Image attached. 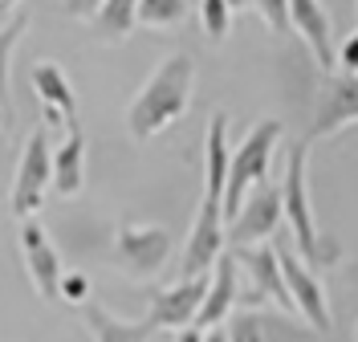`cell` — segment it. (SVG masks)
Listing matches in <instances>:
<instances>
[{"mask_svg": "<svg viewBox=\"0 0 358 342\" xmlns=\"http://www.w3.org/2000/svg\"><path fill=\"white\" fill-rule=\"evenodd\" d=\"M94 24V37L106 41V45H118L134 33V0H102L98 13L90 17Z\"/></svg>", "mask_w": 358, "mask_h": 342, "instance_id": "19", "label": "cell"}, {"mask_svg": "<svg viewBox=\"0 0 358 342\" xmlns=\"http://www.w3.org/2000/svg\"><path fill=\"white\" fill-rule=\"evenodd\" d=\"M200 29L208 41H224L232 29V13L224 0H200Z\"/></svg>", "mask_w": 358, "mask_h": 342, "instance_id": "22", "label": "cell"}, {"mask_svg": "<svg viewBox=\"0 0 358 342\" xmlns=\"http://www.w3.org/2000/svg\"><path fill=\"white\" fill-rule=\"evenodd\" d=\"M4 4H8V8H13V4H17V0H4Z\"/></svg>", "mask_w": 358, "mask_h": 342, "instance_id": "32", "label": "cell"}, {"mask_svg": "<svg viewBox=\"0 0 358 342\" xmlns=\"http://www.w3.org/2000/svg\"><path fill=\"white\" fill-rule=\"evenodd\" d=\"M224 252V216H220V196H200L196 208V225L187 232V245H183V261H179V273L183 277H203L216 257Z\"/></svg>", "mask_w": 358, "mask_h": 342, "instance_id": "9", "label": "cell"}, {"mask_svg": "<svg viewBox=\"0 0 358 342\" xmlns=\"http://www.w3.org/2000/svg\"><path fill=\"white\" fill-rule=\"evenodd\" d=\"M281 135H285V122L281 118H261L236 143V151H228V176H224V196H220L224 225L236 216L241 200H245L257 183H268V171H273V155H277Z\"/></svg>", "mask_w": 358, "mask_h": 342, "instance_id": "3", "label": "cell"}, {"mask_svg": "<svg viewBox=\"0 0 358 342\" xmlns=\"http://www.w3.org/2000/svg\"><path fill=\"white\" fill-rule=\"evenodd\" d=\"M82 183H86V135L78 127H69L62 147L49 151V187L62 200H69V196L82 192Z\"/></svg>", "mask_w": 358, "mask_h": 342, "instance_id": "17", "label": "cell"}, {"mask_svg": "<svg viewBox=\"0 0 358 342\" xmlns=\"http://www.w3.org/2000/svg\"><path fill=\"white\" fill-rule=\"evenodd\" d=\"M224 334L228 342H322V334H313L306 322L289 318L281 310H232L224 318Z\"/></svg>", "mask_w": 358, "mask_h": 342, "instance_id": "8", "label": "cell"}, {"mask_svg": "<svg viewBox=\"0 0 358 342\" xmlns=\"http://www.w3.org/2000/svg\"><path fill=\"white\" fill-rule=\"evenodd\" d=\"M285 225V212H281V187L277 183H257L248 192L236 216L224 225V245L228 249H245V245H268L273 232Z\"/></svg>", "mask_w": 358, "mask_h": 342, "instance_id": "5", "label": "cell"}, {"mask_svg": "<svg viewBox=\"0 0 358 342\" xmlns=\"http://www.w3.org/2000/svg\"><path fill=\"white\" fill-rule=\"evenodd\" d=\"M21 257L24 269H29V281L41 297H57V281H62V257L53 249L49 232L41 228L37 216L21 220Z\"/></svg>", "mask_w": 358, "mask_h": 342, "instance_id": "13", "label": "cell"}, {"mask_svg": "<svg viewBox=\"0 0 358 342\" xmlns=\"http://www.w3.org/2000/svg\"><path fill=\"white\" fill-rule=\"evenodd\" d=\"M200 342H228V334H224V326H212V330H203Z\"/></svg>", "mask_w": 358, "mask_h": 342, "instance_id": "28", "label": "cell"}, {"mask_svg": "<svg viewBox=\"0 0 358 342\" xmlns=\"http://www.w3.org/2000/svg\"><path fill=\"white\" fill-rule=\"evenodd\" d=\"M8 122H13V111H8V106H0V127H8Z\"/></svg>", "mask_w": 358, "mask_h": 342, "instance_id": "30", "label": "cell"}, {"mask_svg": "<svg viewBox=\"0 0 358 342\" xmlns=\"http://www.w3.org/2000/svg\"><path fill=\"white\" fill-rule=\"evenodd\" d=\"M252 8L265 17L273 33H289V0H252Z\"/></svg>", "mask_w": 358, "mask_h": 342, "instance_id": "24", "label": "cell"}, {"mask_svg": "<svg viewBox=\"0 0 358 342\" xmlns=\"http://www.w3.org/2000/svg\"><path fill=\"white\" fill-rule=\"evenodd\" d=\"M49 135L45 127H37L33 135L24 138L21 163H17V180H13V196H8V208L17 220H29L37 216L45 204V192H49Z\"/></svg>", "mask_w": 358, "mask_h": 342, "instance_id": "7", "label": "cell"}, {"mask_svg": "<svg viewBox=\"0 0 358 342\" xmlns=\"http://www.w3.org/2000/svg\"><path fill=\"white\" fill-rule=\"evenodd\" d=\"M82 322H86V330H90L94 342H147L155 334V330L147 326V318L122 322V318H114L106 306H82Z\"/></svg>", "mask_w": 358, "mask_h": 342, "instance_id": "18", "label": "cell"}, {"mask_svg": "<svg viewBox=\"0 0 358 342\" xmlns=\"http://www.w3.org/2000/svg\"><path fill=\"white\" fill-rule=\"evenodd\" d=\"M4 17H8V4H4V0H0V21H4Z\"/></svg>", "mask_w": 358, "mask_h": 342, "instance_id": "31", "label": "cell"}, {"mask_svg": "<svg viewBox=\"0 0 358 342\" xmlns=\"http://www.w3.org/2000/svg\"><path fill=\"white\" fill-rule=\"evenodd\" d=\"M33 90H37V102H41L45 127H78V94H73V82L66 78V69L57 62H37L33 73H29Z\"/></svg>", "mask_w": 358, "mask_h": 342, "instance_id": "11", "label": "cell"}, {"mask_svg": "<svg viewBox=\"0 0 358 342\" xmlns=\"http://www.w3.org/2000/svg\"><path fill=\"white\" fill-rule=\"evenodd\" d=\"M192 82H196V62L192 53H171L155 66V73L138 86L134 102L127 106V131L131 138H155L163 127L179 122L192 102Z\"/></svg>", "mask_w": 358, "mask_h": 342, "instance_id": "1", "label": "cell"}, {"mask_svg": "<svg viewBox=\"0 0 358 342\" xmlns=\"http://www.w3.org/2000/svg\"><path fill=\"white\" fill-rule=\"evenodd\" d=\"M200 339H203V330H196V326H183L176 342H200Z\"/></svg>", "mask_w": 358, "mask_h": 342, "instance_id": "27", "label": "cell"}, {"mask_svg": "<svg viewBox=\"0 0 358 342\" xmlns=\"http://www.w3.org/2000/svg\"><path fill=\"white\" fill-rule=\"evenodd\" d=\"M289 29H297L301 41L313 49L322 73H334V24L317 0H289Z\"/></svg>", "mask_w": 358, "mask_h": 342, "instance_id": "16", "label": "cell"}, {"mask_svg": "<svg viewBox=\"0 0 358 342\" xmlns=\"http://www.w3.org/2000/svg\"><path fill=\"white\" fill-rule=\"evenodd\" d=\"M236 265H232V257L220 252L216 257V265L208 269V290H203V301L200 310H196V330H212V326H224V318L236 310Z\"/></svg>", "mask_w": 358, "mask_h": 342, "instance_id": "15", "label": "cell"}, {"mask_svg": "<svg viewBox=\"0 0 358 342\" xmlns=\"http://www.w3.org/2000/svg\"><path fill=\"white\" fill-rule=\"evenodd\" d=\"M306 171H310V143L301 138V143H293L289 147V159H285V180L277 183L281 187V212H285V225L293 228V241H297V261L306 265V269H334L338 261H342V245H338V236L330 232H317L313 225V208H310V180H306Z\"/></svg>", "mask_w": 358, "mask_h": 342, "instance_id": "2", "label": "cell"}, {"mask_svg": "<svg viewBox=\"0 0 358 342\" xmlns=\"http://www.w3.org/2000/svg\"><path fill=\"white\" fill-rule=\"evenodd\" d=\"M358 118V82L355 78H330L322 94H317V114H313V127L306 131V143H317L326 135L346 131Z\"/></svg>", "mask_w": 358, "mask_h": 342, "instance_id": "12", "label": "cell"}, {"mask_svg": "<svg viewBox=\"0 0 358 342\" xmlns=\"http://www.w3.org/2000/svg\"><path fill=\"white\" fill-rule=\"evenodd\" d=\"M228 4V13H241V8H252V0H224Z\"/></svg>", "mask_w": 358, "mask_h": 342, "instance_id": "29", "label": "cell"}, {"mask_svg": "<svg viewBox=\"0 0 358 342\" xmlns=\"http://www.w3.org/2000/svg\"><path fill=\"white\" fill-rule=\"evenodd\" d=\"M57 297L69 306H90V277L86 273H62L57 281Z\"/></svg>", "mask_w": 358, "mask_h": 342, "instance_id": "23", "label": "cell"}, {"mask_svg": "<svg viewBox=\"0 0 358 342\" xmlns=\"http://www.w3.org/2000/svg\"><path fill=\"white\" fill-rule=\"evenodd\" d=\"M24 29H29V17H24V13H17L13 21L0 29V106H8V66H13V53L21 45ZM8 111H13V106H8Z\"/></svg>", "mask_w": 358, "mask_h": 342, "instance_id": "21", "label": "cell"}, {"mask_svg": "<svg viewBox=\"0 0 358 342\" xmlns=\"http://www.w3.org/2000/svg\"><path fill=\"white\" fill-rule=\"evenodd\" d=\"M171 232L163 225H122L114 236V265L134 281H151L171 261Z\"/></svg>", "mask_w": 358, "mask_h": 342, "instance_id": "4", "label": "cell"}, {"mask_svg": "<svg viewBox=\"0 0 358 342\" xmlns=\"http://www.w3.org/2000/svg\"><path fill=\"white\" fill-rule=\"evenodd\" d=\"M187 17V0H134V24L143 29H179Z\"/></svg>", "mask_w": 358, "mask_h": 342, "instance_id": "20", "label": "cell"}, {"mask_svg": "<svg viewBox=\"0 0 358 342\" xmlns=\"http://www.w3.org/2000/svg\"><path fill=\"white\" fill-rule=\"evenodd\" d=\"M208 290V273L203 277H179V285L155 290L151 294V310H147V326L151 330H183L196 322V310Z\"/></svg>", "mask_w": 358, "mask_h": 342, "instance_id": "10", "label": "cell"}, {"mask_svg": "<svg viewBox=\"0 0 358 342\" xmlns=\"http://www.w3.org/2000/svg\"><path fill=\"white\" fill-rule=\"evenodd\" d=\"M232 265L236 269H245L248 273V285H252V294L261 297H273L277 306H281V314H289V294H285V281H281V265H277V249L273 245H245V249H232Z\"/></svg>", "mask_w": 358, "mask_h": 342, "instance_id": "14", "label": "cell"}, {"mask_svg": "<svg viewBox=\"0 0 358 342\" xmlns=\"http://www.w3.org/2000/svg\"><path fill=\"white\" fill-rule=\"evenodd\" d=\"M334 66L346 69V78H355V69H358V37H355V33L342 41V53L334 57Z\"/></svg>", "mask_w": 358, "mask_h": 342, "instance_id": "25", "label": "cell"}, {"mask_svg": "<svg viewBox=\"0 0 358 342\" xmlns=\"http://www.w3.org/2000/svg\"><path fill=\"white\" fill-rule=\"evenodd\" d=\"M98 4H102V0H66V13L78 17V21H90V17L98 13Z\"/></svg>", "mask_w": 358, "mask_h": 342, "instance_id": "26", "label": "cell"}, {"mask_svg": "<svg viewBox=\"0 0 358 342\" xmlns=\"http://www.w3.org/2000/svg\"><path fill=\"white\" fill-rule=\"evenodd\" d=\"M273 249H277V265H281V281H285V294H289L293 314H301L313 334L330 339V334H334V318H330V301H326L322 281H317V277H313L301 261H297L293 245L277 241Z\"/></svg>", "mask_w": 358, "mask_h": 342, "instance_id": "6", "label": "cell"}]
</instances>
